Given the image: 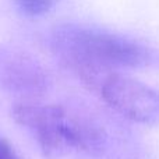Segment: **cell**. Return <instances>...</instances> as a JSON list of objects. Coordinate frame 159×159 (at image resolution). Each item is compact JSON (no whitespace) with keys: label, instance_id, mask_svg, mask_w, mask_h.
<instances>
[{"label":"cell","instance_id":"cell-1","mask_svg":"<svg viewBox=\"0 0 159 159\" xmlns=\"http://www.w3.org/2000/svg\"><path fill=\"white\" fill-rule=\"evenodd\" d=\"M52 43L64 63L92 88L107 73L140 67L149 60L148 50L140 43L92 28L61 27Z\"/></svg>","mask_w":159,"mask_h":159},{"label":"cell","instance_id":"cell-2","mask_svg":"<svg viewBox=\"0 0 159 159\" xmlns=\"http://www.w3.org/2000/svg\"><path fill=\"white\" fill-rule=\"evenodd\" d=\"M13 117L32 133L49 158H59L70 152L91 154L102 145V134L95 124L60 105L22 102L13 107Z\"/></svg>","mask_w":159,"mask_h":159},{"label":"cell","instance_id":"cell-3","mask_svg":"<svg viewBox=\"0 0 159 159\" xmlns=\"http://www.w3.org/2000/svg\"><path fill=\"white\" fill-rule=\"evenodd\" d=\"M121 116L143 124L159 123V91L120 71L102 75L93 87Z\"/></svg>","mask_w":159,"mask_h":159},{"label":"cell","instance_id":"cell-4","mask_svg":"<svg viewBox=\"0 0 159 159\" xmlns=\"http://www.w3.org/2000/svg\"><path fill=\"white\" fill-rule=\"evenodd\" d=\"M0 74L10 88L38 92L43 89L46 80L41 67L22 53H8L0 61Z\"/></svg>","mask_w":159,"mask_h":159},{"label":"cell","instance_id":"cell-5","mask_svg":"<svg viewBox=\"0 0 159 159\" xmlns=\"http://www.w3.org/2000/svg\"><path fill=\"white\" fill-rule=\"evenodd\" d=\"M18 8L30 17H39L49 13L57 0H16Z\"/></svg>","mask_w":159,"mask_h":159},{"label":"cell","instance_id":"cell-6","mask_svg":"<svg viewBox=\"0 0 159 159\" xmlns=\"http://www.w3.org/2000/svg\"><path fill=\"white\" fill-rule=\"evenodd\" d=\"M0 159H21L7 140L0 137Z\"/></svg>","mask_w":159,"mask_h":159}]
</instances>
